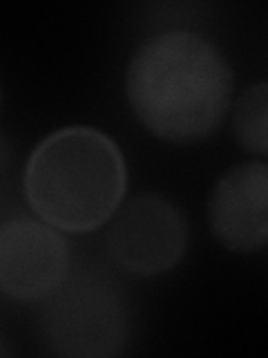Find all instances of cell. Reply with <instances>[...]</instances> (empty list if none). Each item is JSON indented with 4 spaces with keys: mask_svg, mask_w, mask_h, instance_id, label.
Listing matches in <instances>:
<instances>
[{
    "mask_svg": "<svg viewBox=\"0 0 268 358\" xmlns=\"http://www.w3.org/2000/svg\"><path fill=\"white\" fill-rule=\"evenodd\" d=\"M70 271V246L63 231L31 217H16L0 229V289L36 302L54 296Z\"/></svg>",
    "mask_w": 268,
    "mask_h": 358,
    "instance_id": "277c9868",
    "label": "cell"
},
{
    "mask_svg": "<svg viewBox=\"0 0 268 358\" xmlns=\"http://www.w3.org/2000/svg\"><path fill=\"white\" fill-rule=\"evenodd\" d=\"M232 83L221 50L188 29H168L139 45L126 74L134 117L156 139L179 145L204 141L221 126Z\"/></svg>",
    "mask_w": 268,
    "mask_h": 358,
    "instance_id": "6da1fadb",
    "label": "cell"
},
{
    "mask_svg": "<svg viewBox=\"0 0 268 358\" xmlns=\"http://www.w3.org/2000/svg\"><path fill=\"white\" fill-rule=\"evenodd\" d=\"M212 238L228 251L251 255L268 246V162L228 168L208 197Z\"/></svg>",
    "mask_w": 268,
    "mask_h": 358,
    "instance_id": "5b68a950",
    "label": "cell"
},
{
    "mask_svg": "<svg viewBox=\"0 0 268 358\" xmlns=\"http://www.w3.org/2000/svg\"><path fill=\"white\" fill-rule=\"evenodd\" d=\"M22 190L38 220L63 233H92L105 227L126 201V157L105 132L67 126L31 150Z\"/></svg>",
    "mask_w": 268,
    "mask_h": 358,
    "instance_id": "7a4b0ae2",
    "label": "cell"
},
{
    "mask_svg": "<svg viewBox=\"0 0 268 358\" xmlns=\"http://www.w3.org/2000/svg\"><path fill=\"white\" fill-rule=\"evenodd\" d=\"M105 246L112 262L132 275L168 273L188 249V224L168 197L139 193L112 217Z\"/></svg>",
    "mask_w": 268,
    "mask_h": 358,
    "instance_id": "3957f363",
    "label": "cell"
},
{
    "mask_svg": "<svg viewBox=\"0 0 268 358\" xmlns=\"http://www.w3.org/2000/svg\"><path fill=\"white\" fill-rule=\"evenodd\" d=\"M232 134L239 148L268 157V81L246 87L232 106Z\"/></svg>",
    "mask_w": 268,
    "mask_h": 358,
    "instance_id": "8992f818",
    "label": "cell"
}]
</instances>
